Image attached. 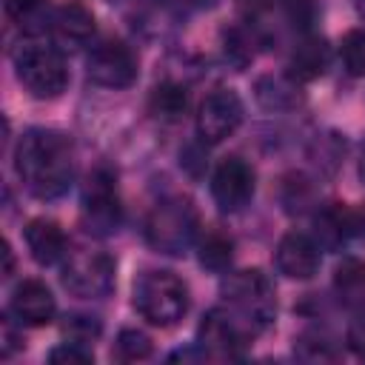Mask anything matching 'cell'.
<instances>
[{
  "instance_id": "1",
  "label": "cell",
  "mask_w": 365,
  "mask_h": 365,
  "mask_svg": "<svg viewBox=\"0 0 365 365\" xmlns=\"http://www.w3.org/2000/svg\"><path fill=\"white\" fill-rule=\"evenodd\" d=\"M14 171L37 200H57L74 182V148L63 131L29 128L14 148Z\"/></svg>"
},
{
  "instance_id": "25",
  "label": "cell",
  "mask_w": 365,
  "mask_h": 365,
  "mask_svg": "<svg viewBox=\"0 0 365 365\" xmlns=\"http://www.w3.org/2000/svg\"><path fill=\"white\" fill-rule=\"evenodd\" d=\"M339 60L351 77H365V29H351L342 37Z\"/></svg>"
},
{
  "instance_id": "12",
  "label": "cell",
  "mask_w": 365,
  "mask_h": 365,
  "mask_svg": "<svg viewBox=\"0 0 365 365\" xmlns=\"http://www.w3.org/2000/svg\"><path fill=\"white\" fill-rule=\"evenodd\" d=\"M319 242L302 231H291L277 242V271L288 279H311L319 271Z\"/></svg>"
},
{
  "instance_id": "10",
  "label": "cell",
  "mask_w": 365,
  "mask_h": 365,
  "mask_svg": "<svg viewBox=\"0 0 365 365\" xmlns=\"http://www.w3.org/2000/svg\"><path fill=\"white\" fill-rule=\"evenodd\" d=\"M254 185H257L254 168L242 157H225V160H220V165L211 174L214 205L222 214H237L251 202Z\"/></svg>"
},
{
  "instance_id": "23",
  "label": "cell",
  "mask_w": 365,
  "mask_h": 365,
  "mask_svg": "<svg viewBox=\"0 0 365 365\" xmlns=\"http://www.w3.org/2000/svg\"><path fill=\"white\" fill-rule=\"evenodd\" d=\"M259 43V34L248 31L245 26H231L222 31V57L225 63L234 68V71H242L251 66L254 54H257V46Z\"/></svg>"
},
{
  "instance_id": "2",
  "label": "cell",
  "mask_w": 365,
  "mask_h": 365,
  "mask_svg": "<svg viewBox=\"0 0 365 365\" xmlns=\"http://www.w3.org/2000/svg\"><path fill=\"white\" fill-rule=\"evenodd\" d=\"M14 74L20 86L37 100H54L68 86V66L57 46L37 37H26L11 51Z\"/></svg>"
},
{
  "instance_id": "5",
  "label": "cell",
  "mask_w": 365,
  "mask_h": 365,
  "mask_svg": "<svg viewBox=\"0 0 365 365\" xmlns=\"http://www.w3.org/2000/svg\"><path fill=\"white\" fill-rule=\"evenodd\" d=\"M197 228H200V220H197V208L191 205V200L165 197L148 211L143 231H145V242L154 251L180 257L191 248Z\"/></svg>"
},
{
  "instance_id": "37",
  "label": "cell",
  "mask_w": 365,
  "mask_h": 365,
  "mask_svg": "<svg viewBox=\"0 0 365 365\" xmlns=\"http://www.w3.org/2000/svg\"><path fill=\"white\" fill-rule=\"evenodd\" d=\"M359 174H362V180H365V151H362V165H359Z\"/></svg>"
},
{
  "instance_id": "18",
  "label": "cell",
  "mask_w": 365,
  "mask_h": 365,
  "mask_svg": "<svg viewBox=\"0 0 365 365\" xmlns=\"http://www.w3.org/2000/svg\"><path fill=\"white\" fill-rule=\"evenodd\" d=\"M51 31L63 46H71V48L86 46L94 37V14L80 3H66L54 9Z\"/></svg>"
},
{
  "instance_id": "29",
  "label": "cell",
  "mask_w": 365,
  "mask_h": 365,
  "mask_svg": "<svg viewBox=\"0 0 365 365\" xmlns=\"http://www.w3.org/2000/svg\"><path fill=\"white\" fill-rule=\"evenodd\" d=\"M48 362H66V365H88V362H94V354H91V348L88 345H83V342H63V345H57L51 354H48Z\"/></svg>"
},
{
  "instance_id": "34",
  "label": "cell",
  "mask_w": 365,
  "mask_h": 365,
  "mask_svg": "<svg viewBox=\"0 0 365 365\" xmlns=\"http://www.w3.org/2000/svg\"><path fill=\"white\" fill-rule=\"evenodd\" d=\"M3 254H6V277H9V274L14 271V257H11V245H9V242L3 245Z\"/></svg>"
},
{
  "instance_id": "3",
  "label": "cell",
  "mask_w": 365,
  "mask_h": 365,
  "mask_svg": "<svg viewBox=\"0 0 365 365\" xmlns=\"http://www.w3.org/2000/svg\"><path fill=\"white\" fill-rule=\"evenodd\" d=\"M220 294L225 299V308H231L254 334L265 331L277 319L274 285L259 268H242L228 274Z\"/></svg>"
},
{
  "instance_id": "22",
  "label": "cell",
  "mask_w": 365,
  "mask_h": 365,
  "mask_svg": "<svg viewBox=\"0 0 365 365\" xmlns=\"http://www.w3.org/2000/svg\"><path fill=\"white\" fill-rule=\"evenodd\" d=\"M294 356L305 362H334L342 356L336 339L322 328H308L294 339Z\"/></svg>"
},
{
  "instance_id": "33",
  "label": "cell",
  "mask_w": 365,
  "mask_h": 365,
  "mask_svg": "<svg viewBox=\"0 0 365 365\" xmlns=\"http://www.w3.org/2000/svg\"><path fill=\"white\" fill-rule=\"evenodd\" d=\"M274 3H277V0H240V9H242V14L251 20V17H259L262 11H268Z\"/></svg>"
},
{
  "instance_id": "11",
  "label": "cell",
  "mask_w": 365,
  "mask_h": 365,
  "mask_svg": "<svg viewBox=\"0 0 365 365\" xmlns=\"http://www.w3.org/2000/svg\"><path fill=\"white\" fill-rule=\"evenodd\" d=\"M242 100L237 97V91L231 88H214L211 94H205V100L200 103L197 111V134L202 143H222L225 137H231L240 123H242Z\"/></svg>"
},
{
  "instance_id": "17",
  "label": "cell",
  "mask_w": 365,
  "mask_h": 365,
  "mask_svg": "<svg viewBox=\"0 0 365 365\" xmlns=\"http://www.w3.org/2000/svg\"><path fill=\"white\" fill-rule=\"evenodd\" d=\"M254 97L265 111H294L302 106L299 80L291 74H262L254 83Z\"/></svg>"
},
{
  "instance_id": "15",
  "label": "cell",
  "mask_w": 365,
  "mask_h": 365,
  "mask_svg": "<svg viewBox=\"0 0 365 365\" xmlns=\"http://www.w3.org/2000/svg\"><path fill=\"white\" fill-rule=\"evenodd\" d=\"M26 237V245H29V254L37 265H57L66 259L68 254V240L63 234V228L54 222V220H46V217H37L26 225L23 231Z\"/></svg>"
},
{
  "instance_id": "38",
  "label": "cell",
  "mask_w": 365,
  "mask_h": 365,
  "mask_svg": "<svg viewBox=\"0 0 365 365\" xmlns=\"http://www.w3.org/2000/svg\"><path fill=\"white\" fill-rule=\"evenodd\" d=\"M111 3H123V0H111Z\"/></svg>"
},
{
  "instance_id": "14",
  "label": "cell",
  "mask_w": 365,
  "mask_h": 365,
  "mask_svg": "<svg viewBox=\"0 0 365 365\" xmlns=\"http://www.w3.org/2000/svg\"><path fill=\"white\" fill-rule=\"evenodd\" d=\"M9 314L29 328H40L48 325L57 314V302L48 291L46 282L40 279H23L14 291H11V302H9Z\"/></svg>"
},
{
  "instance_id": "13",
  "label": "cell",
  "mask_w": 365,
  "mask_h": 365,
  "mask_svg": "<svg viewBox=\"0 0 365 365\" xmlns=\"http://www.w3.org/2000/svg\"><path fill=\"white\" fill-rule=\"evenodd\" d=\"M354 234H365V211L345 208L339 202H328L314 217V240L319 248H339Z\"/></svg>"
},
{
  "instance_id": "9",
  "label": "cell",
  "mask_w": 365,
  "mask_h": 365,
  "mask_svg": "<svg viewBox=\"0 0 365 365\" xmlns=\"http://www.w3.org/2000/svg\"><path fill=\"white\" fill-rule=\"evenodd\" d=\"M86 71L103 88H128L137 80V57L123 40H100L86 57Z\"/></svg>"
},
{
  "instance_id": "28",
  "label": "cell",
  "mask_w": 365,
  "mask_h": 365,
  "mask_svg": "<svg viewBox=\"0 0 365 365\" xmlns=\"http://www.w3.org/2000/svg\"><path fill=\"white\" fill-rule=\"evenodd\" d=\"M285 9V20L299 31L308 34L314 20H317V0H282Z\"/></svg>"
},
{
  "instance_id": "19",
  "label": "cell",
  "mask_w": 365,
  "mask_h": 365,
  "mask_svg": "<svg viewBox=\"0 0 365 365\" xmlns=\"http://www.w3.org/2000/svg\"><path fill=\"white\" fill-rule=\"evenodd\" d=\"M334 294L351 311H365V262L345 257L334 271Z\"/></svg>"
},
{
  "instance_id": "21",
  "label": "cell",
  "mask_w": 365,
  "mask_h": 365,
  "mask_svg": "<svg viewBox=\"0 0 365 365\" xmlns=\"http://www.w3.org/2000/svg\"><path fill=\"white\" fill-rule=\"evenodd\" d=\"M185 108H188V91H185V86L165 80V83H160V86L151 88L148 111H151L157 120H163V123H177V120L185 114Z\"/></svg>"
},
{
  "instance_id": "36",
  "label": "cell",
  "mask_w": 365,
  "mask_h": 365,
  "mask_svg": "<svg viewBox=\"0 0 365 365\" xmlns=\"http://www.w3.org/2000/svg\"><path fill=\"white\" fill-rule=\"evenodd\" d=\"M354 3H356V11L365 17V0H354Z\"/></svg>"
},
{
  "instance_id": "16",
  "label": "cell",
  "mask_w": 365,
  "mask_h": 365,
  "mask_svg": "<svg viewBox=\"0 0 365 365\" xmlns=\"http://www.w3.org/2000/svg\"><path fill=\"white\" fill-rule=\"evenodd\" d=\"M331 66V46L325 37L319 34H302L294 48H291V57H288V68H291V77L299 80V83H311L317 77H322Z\"/></svg>"
},
{
  "instance_id": "7",
  "label": "cell",
  "mask_w": 365,
  "mask_h": 365,
  "mask_svg": "<svg viewBox=\"0 0 365 365\" xmlns=\"http://www.w3.org/2000/svg\"><path fill=\"white\" fill-rule=\"evenodd\" d=\"M114 259L106 251H91V248H77L68 251L63 259V288L74 297L83 299H100L108 297L114 288Z\"/></svg>"
},
{
  "instance_id": "4",
  "label": "cell",
  "mask_w": 365,
  "mask_h": 365,
  "mask_svg": "<svg viewBox=\"0 0 365 365\" xmlns=\"http://www.w3.org/2000/svg\"><path fill=\"white\" fill-rule=\"evenodd\" d=\"M134 308L145 322L171 328L188 314V285L171 271H145L134 282Z\"/></svg>"
},
{
  "instance_id": "30",
  "label": "cell",
  "mask_w": 365,
  "mask_h": 365,
  "mask_svg": "<svg viewBox=\"0 0 365 365\" xmlns=\"http://www.w3.org/2000/svg\"><path fill=\"white\" fill-rule=\"evenodd\" d=\"M282 202L288 211H302L311 202V185L302 177H288L282 185Z\"/></svg>"
},
{
  "instance_id": "32",
  "label": "cell",
  "mask_w": 365,
  "mask_h": 365,
  "mask_svg": "<svg viewBox=\"0 0 365 365\" xmlns=\"http://www.w3.org/2000/svg\"><path fill=\"white\" fill-rule=\"evenodd\" d=\"M180 163H182V168H185L191 177H200L202 168H205V160H202V154H200L197 145H188V148L180 154Z\"/></svg>"
},
{
  "instance_id": "20",
  "label": "cell",
  "mask_w": 365,
  "mask_h": 365,
  "mask_svg": "<svg viewBox=\"0 0 365 365\" xmlns=\"http://www.w3.org/2000/svg\"><path fill=\"white\" fill-rule=\"evenodd\" d=\"M3 9H6V17L26 37L43 34L46 29H51V20H54L51 0H6Z\"/></svg>"
},
{
  "instance_id": "24",
  "label": "cell",
  "mask_w": 365,
  "mask_h": 365,
  "mask_svg": "<svg viewBox=\"0 0 365 365\" xmlns=\"http://www.w3.org/2000/svg\"><path fill=\"white\" fill-rule=\"evenodd\" d=\"M197 259L205 271H214V274H222L228 271L231 259H234V242L231 237H225L222 231H208L200 245H197Z\"/></svg>"
},
{
  "instance_id": "35",
  "label": "cell",
  "mask_w": 365,
  "mask_h": 365,
  "mask_svg": "<svg viewBox=\"0 0 365 365\" xmlns=\"http://www.w3.org/2000/svg\"><path fill=\"white\" fill-rule=\"evenodd\" d=\"M194 6H202V9H211V6H217V0H191Z\"/></svg>"
},
{
  "instance_id": "31",
  "label": "cell",
  "mask_w": 365,
  "mask_h": 365,
  "mask_svg": "<svg viewBox=\"0 0 365 365\" xmlns=\"http://www.w3.org/2000/svg\"><path fill=\"white\" fill-rule=\"evenodd\" d=\"M348 348L359 359H365V311H359V317L348 325Z\"/></svg>"
},
{
  "instance_id": "6",
  "label": "cell",
  "mask_w": 365,
  "mask_h": 365,
  "mask_svg": "<svg viewBox=\"0 0 365 365\" xmlns=\"http://www.w3.org/2000/svg\"><path fill=\"white\" fill-rule=\"evenodd\" d=\"M80 217L88 234L94 237H111L123 225V205L117 194V177L108 168L88 171L80 194Z\"/></svg>"
},
{
  "instance_id": "27",
  "label": "cell",
  "mask_w": 365,
  "mask_h": 365,
  "mask_svg": "<svg viewBox=\"0 0 365 365\" xmlns=\"http://www.w3.org/2000/svg\"><path fill=\"white\" fill-rule=\"evenodd\" d=\"M100 334H103V322H100L94 314H80V311H74V314H68V317L63 319V336L71 339V342L88 345V342H94Z\"/></svg>"
},
{
  "instance_id": "8",
  "label": "cell",
  "mask_w": 365,
  "mask_h": 365,
  "mask_svg": "<svg viewBox=\"0 0 365 365\" xmlns=\"http://www.w3.org/2000/svg\"><path fill=\"white\" fill-rule=\"evenodd\" d=\"M254 331L231 311V308H211L200 328H197V345L202 348L205 356H220V359H237L245 354Z\"/></svg>"
},
{
  "instance_id": "26",
  "label": "cell",
  "mask_w": 365,
  "mask_h": 365,
  "mask_svg": "<svg viewBox=\"0 0 365 365\" xmlns=\"http://www.w3.org/2000/svg\"><path fill=\"white\" fill-rule=\"evenodd\" d=\"M117 359L123 362H137V359H145L151 356V339L148 334L137 331V328H123L114 339V351H111Z\"/></svg>"
}]
</instances>
